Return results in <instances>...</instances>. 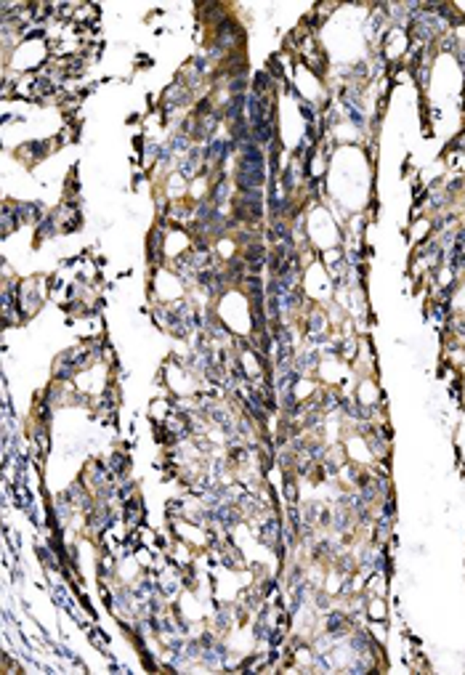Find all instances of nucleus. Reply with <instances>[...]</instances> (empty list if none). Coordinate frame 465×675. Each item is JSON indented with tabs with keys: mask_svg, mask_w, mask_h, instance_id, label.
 <instances>
[{
	"mask_svg": "<svg viewBox=\"0 0 465 675\" xmlns=\"http://www.w3.org/2000/svg\"><path fill=\"white\" fill-rule=\"evenodd\" d=\"M364 615H367V619H388V601L383 596H372V598H367Z\"/></svg>",
	"mask_w": 465,
	"mask_h": 675,
	"instance_id": "f257e3e1",
	"label": "nucleus"
}]
</instances>
